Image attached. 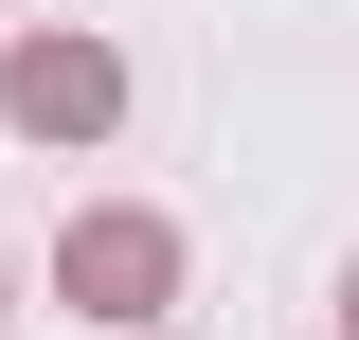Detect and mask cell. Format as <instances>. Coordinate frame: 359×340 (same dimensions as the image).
Listing matches in <instances>:
<instances>
[{"label":"cell","mask_w":359,"mask_h":340,"mask_svg":"<svg viewBox=\"0 0 359 340\" xmlns=\"http://www.w3.org/2000/svg\"><path fill=\"white\" fill-rule=\"evenodd\" d=\"M18 108L36 126H108V54H18Z\"/></svg>","instance_id":"7a4b0ae2"},{"label":"cell","mask_w":359,"mask_h":340,"mask_svg":"<svg viewBox=\"0 0 359 340\" xmlns=\"http://www.w3.org/2000/svg\"><path fill=\"white\" fill-rule=\"evenodd\" d=\"M341 340H359V304H341Z\"/></svg>","instance_id":"3957f363"},{"label":"cell","mask_w":359,"mask_h":340,"mask_svg":"<svg viewBox=\"0 0 359 340\" xmlns=\"http://www.w3.org/2000/svg\"><path fill=\"white\" fill-rule=\"evenodd\" d=\"M72 287L90 304H144V287H162V233H144V215H90V233H72Z\"/></svg>","instance_id":"6da1fadb"}]
</instances>
